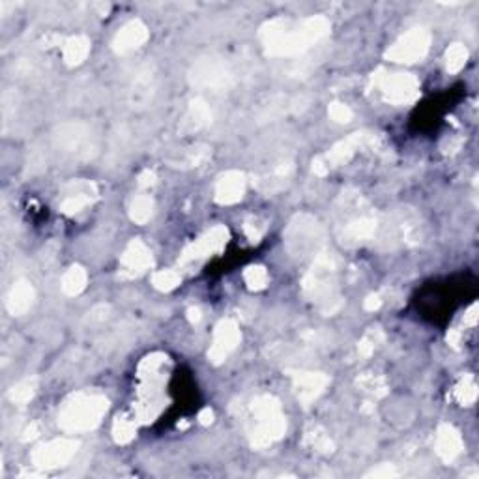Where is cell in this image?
Instances as JSON below:
<instances>
[{
    "mask_svg": "<svg viewBox=\"0 0 479 479\" xmlns=\"http://www.w3.org/2000/svg\"><path fill=\"white\" fill-rule=\"evenodd\" d=\"M107 410V401L99 395H75L60 412V427L70 433L96 427Z\"/></svg>",
    "mask_w": 479,
    "mask_h": 479,
    "instance_id": "6da1fadb",
    "label": "cell"
},
{
    "mask_svg": "<svg viewBox=\"0 0 479 479\" xmlns=\"http://www.w3.org/2000/svg\"><path fill=\"white\" fill-rule=\"evenodd\" d=\"M251 444L255 448H266L279 440L285 433V419L281 416L279 404L270 397H263L253 407Z\"/></svg>",
    "mask_w": 479,
    "mask_h": 479,
    "instance_id": "7a4b0ae2",
    "label": "cell"
},
{
    "mask_svg": "<svg viewBox=\"0 0 479 479\" xmlns=\"http://www.w3.org/2000/svg\"><path fill=\"white\" fill-rule=\"evenodd\" d=\"M335 272L334 260L328 255L319 257L314 260L311 273L305 277V292L309 294L313 302H319L320 307L326 311H334L339 304V298L335 294Z\"/></svg>",
    "mask_w": 479,
    "mask_h": 479,
    "instance_id": "3957f363",
    "label": "cell"
},
{
    "mask_svg": "<svg viewBox=\"0 0 479 479\" xmlns=\"http://www.w3.org/2000/svg\"><path fill=\"white\" fill-rule=\"evenodd\" d=\"M79 444L75 440H67V438H58L49 444H43L32 453V463L38 468H58V466H66L73 458L77 451Z\"/></svg>",
    "mask_w": 479,
    "mask_h": 479,
    "instance_id": "277c9868",
    "label": "cell"
},
{
    "mask_svg": "<svg viewBox=\"0 0 479 479\" xmlns=\"http://www.w3.org/2000/svg\"><path fill=\"white\" fill-rule=\"evenodd\" d=\"M320 242V227L316 221L309 217H298L296 223H292L289 232V246L294 253L305 255V253L316 249V243Z\"/></svg>",
    "mask_w": 479,
    "mask_h": 479,
    "instance_id": "5b68a950",
    "label": "cell"
},
{
    "mask_svg": "<svg viewBox=\"0 0 479 479\" xmlns=\"http://www.w3.org/2000/svg\"><path fill=\"white\" fill-rule=\"evenodd\" d=\"M382 92L386 96L387 101L393 104H402V101H410L417 96V83L416 79L410 75H390L382 81Z\"/></svg>",
    "mask_w": 479,
    "mask_h": 479,
    "instance_id": "8992f818",
    "label": "cell"
},
{
    "mask_svg": "<svg viewBox=\"0 0 479 479\" xmlns=\"http://www.w3.org/2000/svg\"><path fill=\"white\" fill-rule=\"evenodd\" d=\"M427 36L422 32H412L408 34L402 42L397 43L387 57L395 58L399 62H414L417 58H422L427 51Z\"/></svg>",
    "mask_w": 479,
    "mask_h": 479,
    "instance_id": "52a82bcc",
    "label": "cell"
},
{
    "mask_svg": "<svg viewBox=\"0 0 479 479\" xmlns=\"http://www.w3.org/2000/svg\"><path fill=\"white\" fill-rule=\"evenodd\" d=\"M240 341V331H238L236 324L232 320H225L217 326L216 339H214V346H211L210 356L214 361H221L229 356V352L234 351V346Z\"/></svg>",
    "mask_w": 479,
    "mask_h": 479,
    "instance_id": "ba28073f",
    "label": "cell"
},
{
    "mask_svg": "<svg viewBox=\"0 0 479 479\" xmlns=\"http://www.w3.org/2000/svg\"><path fill=\"white\" fill-rule=\"evenodd\" d=\"M229 72L223 64L204 62L193 72V83L199 87L208 88H223L229 84Z\"/></svg>",
    "mask_w": 479,
    "mask_h": 479,
    "instance_id": "9c48e42d",
    "label": "cell"
},
{
    "mask_svg": "<svg viewBox=\"0 0 479 479\" xmlns=\"http://www.w3.org/2000/svg\"><path fill=\"white\" fill-rule=\"evenodd\" d=\"M463 451V438L449 425H442L436 434V453L442 461L451 463Z\"/></svg>",
    "mask_w": 479,
    "mask_h": 479,
    "instance_id": "30bf717a",
    "label": "cell"
},
{
    "mask_svg": "<svg viewBox=\"0 0 479 479\" xmlns=\"http://www.w3.org/2000/svg\"><path fill=\"white\" fill-rule=\"evenodd\" d=\"M225 242H227V231L221 227L214 229V231L208 232L207 236H202L199 242L193 243V246L184 253V260H191V258L204 257L208 253L219 251Z\"/></svg>",
    "mask_w": 479,
    "mask_h": 479,
    "instance_id": "8fae6325",
    "label": "cell"
},
{
    "mask_svg": "<svg viewBox=\"0 0 479 479\" xmlns=\"http://www.w3.org/2000/svg\"><path fill=\"white\" fill-rule=\"evenodd\" d=\"M243 187H246L243 175H240V172H227L217 184V201L223 202V204H232V202L240 201L243 195Z\"/></svg>",
    "mask_w": 479,
    "mask_h": 479,
    "instance_id": "7c38bea8",
    "label": "cell"
},
{
    "mask_svg": "<svg viewBox=\"0 0 479 479\" xmlns=\"http://www.w3.org/2000/svg\"><path fill=\"white\" fill-rule=\"evenodd\" d=\"M122 264H124V272H129V275H139L141 272H145L152 264V257H150V251L145 243L137 242V240L129 243Z\"/></svg>",
    "mask_w": 479,
    "mask_h": 479,
    "instance_id": "4fadbf2b",
    "label": "cell"
},
{
    "mask_svg": "<svg viewBox=\"0 0 479 479\" xmlns=\"http://www.w3.org/2000/svg\"><path fill=\"white\" fill-rule=\"evenodd\" d=\"M326 384H328V378L319 373H302L299 376H296L298 395L304 402L313 401L314 397L324 392Z\"/></svg>",
    "mask_w": 479,
    "mask_h": 479,
    "instance_id": "5bb4252c",
    "label": "cell"
},
{
    "mask_svg": "<svg viewBox=\"0 0 479 479\" xmlns=\"http://www.w3.org/2000/svg\"><path fill=\"white\" fill-rule=\"evenodd\" d=\"M94 186L90 184H79L77 187L73 191H70L66 197H64L62 201V210L66 211V214H75V211L83 210L87 204H90L94 199Z\"/></svg>",
    "mask_w": 479,
    "mask_h": 479,
    "instance_id": "9a60e30c",
    "label": "cell"
},
{
    "mask_svg": "<svg viewBox=\"0 0 479 479\" xmlns=\"http://www.w3.org/2000/svg\"><path fill=\"white\" fill-rule=\"evenodd\" d=\"M32 298H34V292H32V287L28 283H17L13 289H11L10 296H8V309L13 314L25 313L32 304Z\"/></svg>",
    "mask_w": 479,
    "mask_h": 479,
    "instance_id": "2e32d148",
    "label": "cell"
},
{
    "mask_svg": "<svg viewBox=\"0 0 479 479\" xmlns=\"http://www.w3.org/2000/svg\"><path fill=\"white\" fill-rule=\"evenodd\" d=\"M210 119L211 114L210 111H208L207 105L202 104V101H193L189 113L186 114V120H184V129L193 131V129L202 128V126H207L208 122H210Z\"/></svg>",
    "mask_w": 479,
    "mask_h": 479,
    "instance_id": "e0dca14e",
    "label": "cell"
},
{
    "mask_svg": "<svg viewBox=\"0 0 479 479\" xmlns=\"http://www.w3.org/2000/svg\"><path fill=\"white\" fill-rule=\"evenodd\" d=\"M146 38L145 28L141 25H129L128 28H124V32L119 36V42H116V47H119L120 51H129V49H135V47H139V43L143 42Z\"/></svg>",
    "mask_w": 479,
    "mask_h": 479,
    "instance_id": "ac0fdd59",
    "label": "cell"
},
{
    "mask_svg": "<svg viewBox=\"0 0 479 479\" xmlns=\"http://www.w3.org/2000/svg\"><path fill=\"white\" fill-rule=\"evenodd\" d=\"M84 283H87V273H84V270L79 268V266H73L64 275L62 289L67 294H79L84 289Z\"/></svg>",
    "mask_w": 479,
    "mask_h": 479,
    "instance_id": "d6986e66",
    "label": "cell"
},
{
    "mask_svg": "<svg viewBox=\"0 0 479 479\" xmlns=\"http://www.w3.org/2000/svg\"><path fill=\"white\" fill-rule=\"evenodd\" d=\"M87 53H88L87 40H83V38H73V40L67 42L64 55H66V60L70 64H79L84 57H87Z\"/></svg>",
    "mask_w": 479,
    "mask_h": 479,
    "instance_id": "ffe728a7",
    "label": "cell"
},
{
    "mask_svg": "<svg viewBox=\"0 0 479 479\" xmlns=\"http://www.w3.org/2000/svg\"><path fill=\"white\" fill-rule=\"evenodd\" d=\"M305 442L309 444L311 448H314L316 451H322V453H330L334 446H331V440L326 436L319 427H311L307 433H305Z\"/></svg>",
    "mask_w": 479,
    "mask_h": 479,
    "instance_id": "44dd1931",
    "label": "cell"
},
{
    "mask_svg": "<svg viewBox=\"0 0 479 479\" xmlns=\"http://www.w3.org/2000/svg\"><path fill=\"white\" fill-rule=\"evenodd\" d=\"M152 216V201L148 197H139L135 199L133 207H131V217L137 223H145Z\"/></svg>",
    "mask_w": 479,
    "mask_h": 479,
    "instance_id": "7402d4cb",
    "label": "cell"
},
{
    "mask_svg": "<svg viewBox=\"0 0 479 479\" xmlns=\"http://www.w3.org/2000/svg\"><path fill=\"white\" fill-rule=\"evenodd\" d=\"M133 434H135L133 423L128 422L126 417H122V419L119 417V422L114 423V438H116V442L122 444L129 442V440L133 438Z\"/></svg>",
    "mask_w": 479,
    "mask_h": 479,
    "instance_id": "603a6c76",
    "label": "cell"
},
{
    "mask_svg": "<svg viewBox=\"0 0 479 479\" xmlns=\"http://www.w3.org/2000/svg\"><path fill=\"white\" fill-rule=\"evenodd\" d=\"M246 281L251 289H263L266 281H268V273L266 270L260 268V266H253L246 272Z\"/></svg>",
    "mask_w": 479,
    "mask_h": 479,
    "instance_id": "cb8c5ba5",
    "label": "cell"
},
{
    "mask_svg": "<svg viewBox=\"0 0 479 479\" xmlns=\"http://www.w3.org/2000/svg\"><path fill=\"white\" fill-rule=\"evenodd\" d=\"M34 395V382L25 380L19 386H16L10 392V399L13 402H26L31 397Z\"/></svg>",
    "mask_w": 479,
    "mask_h": 479,
    "instance_id": "d4e9b609",
    "label": "cell"
},
{
    "mask_svg": "<svg viewBox=\"0 0 479 479\" xmlns=\"http://www.w3.org/2000/svg\"><path fill=\"white\" fill-rule=\"evenodd\" d=\"M178 281H180V277H178V273L175 272H160L155 273L154 275V285L158 287V289L161 290H169V289H175L176 285H178Z\"/></svg>",
    "mask_w": 479,
    "mask_h": 479,
    "instance_id": "484cf974",
    "label": "cell"
},
{
    "mask_svg": "<svg viewBox=\"0 0 479 479\" xmlns=\"http://www.w3.org/2000/svg\"><path fill=\"white\" fill-rule=\"evenodd\" d=\"M475 384L472 382V378H466V380H463V384L457 387V397L458 401L461 402H472L475 399Z\"/></svg>",
    "mask_w": 479,
    "mask_h": 479,
    "instance_id": "4316f807",
    "label": "cell"
},
{
    "mask_svg": "<svg viewBox=\"0 0 479 479\" xmlns=\"http://www.w3.org/2000/svg\"><path fill=\"white\" fill-rule=\"evenodd\" d=\"M361 386L365 387L367 392L375 393V395H384V393H386L384 380H382V378H376V376H365V378L361 380Z\"/></svg>",
    "mask_w": 479,
    "mask_h": 479,
    "instance_id": "83f0119b",
    "label": "cell"
},
{
    "mask_svg": "<svg viewBox=\"0 0 479 479\" xmlns=\"http://www.w3.org/2000/svg\"><path fill=\"white\" fill-rule=\"evenodd\" d=\"M464 58H466V51L463 47H453L451 51L448 53V66L449 70H458V67L464 64Z\"/></svg>",
    "mask_w": 479,
    "mask_h": 479,
    "instance_id": "f1b7e54d",
    "label": "cell"
},
{
    "mask_svg": "<svg viewBox=\"0 0 479 479\" xmlns=\"http://www.w3.org/2000/svg\"><path fill=\"white\" fill-rule=\"evenodd\" d=\"M330 114L331 119H335L337 122H348V120L352 119V111L348 107H345V105L341 104H334L330 109Z\"/></svg>",
    "mask_w": 479,
    "mask_h": 479,
    "instance_id": "f546056e",
    "label": "cell"
},
{
    "mask_svg": "<svg viewBox=\"0 0 479 479\" xmlns=\"http://www.w3.org/2000/svg\"><path fill=\"white\" fill-rule=\"evenodd\" d=\"M367 475H371V478H392V475H397V470L390 464H382L380 468L371 470Z\"/></svg>",
    "mask_w": 479,
    "mask_h": 479,
    "instance_id": "4dcf8cb0",
    "label": "cell"
}]
</instances>
